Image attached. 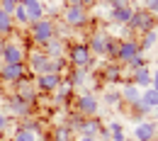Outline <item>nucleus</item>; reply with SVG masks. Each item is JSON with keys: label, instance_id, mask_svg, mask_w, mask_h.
Instances as JSON below:
<instances>
[{"label": "nucleus", "instance_id": "f257e3e1", "mask_svg": "<svg viewBox=\"0 0 158 141\" xmlns=\"http://www.w3.org/2000/svg\"><path fill=\"white\" fill-rule=\"evenodd\" d=\"M29 32H32V41L39 44V46H44L49 39L56 37V24H54L51 20H46V17H41V20H37V22L29 24Z\"/></svg>", "mask_w": 158, "mask_h": 141}, {"label": "nucleus", "instance_id": "f03ea898", "mask_svg": "<svg viewBox=\"0 0 158 141\" xmlns=\"http://www.w3.org/2000/svg\"><path fill=\"white\" fill-rule=\"evenodd\" d=\"M68 63H71L73 68H90V63H93L90 46H88L85 41L71 44V49H68Z\"/></svg>", "mask_w": 158, "mask_h": 141}, {"label": "nucleus", "instance_id": "7ed1b4c3", "mask_svg": "<svg viewBox=\"0 0 158 141\" xmlns=\"http://www.w3.org/2000/svg\"><path fill=\"white\" fill-rule=\"evenodd\" d=\"M129 27L136 29V32H141V34H143V32H151V29L156 27V17H153V12H148V10H134Z\"/></svg>", "mask_w": 158, "mask_h": 141}, {"label": "nucleus", "instance_id": "20e7f679", "mask_svg": "<svg viewBox=\"0 0 158 141\" xmlns=\"http://www.w3.org/2000/svg\"><path fill=\"white\" fill-rule=\"evenodd\" d=\"M76 107H78V112L83 117H95L100 112V100H98L95 93H88V90H85L78 100H76Z\"/></svg>", "mask_w": 158, "mask_h": 141}, {"label": "nucleus", "instance_id": "39448f33", "mask_svg": "<svg viewBox=\"0 0 158 141\" xmlns=\"http://www.w3.org/2000/svg\"><path fill=\"white\" fill-rule=\"evenodd\" d=\"M63 20H66V24L73 29V27H85L88 24V10L85 7H80V5H68L66 10H63Z\"/></svg>", "mask_w": 158, "mask_h": 141}, {"label": "nucleus", "instance_id": "423d86ee", "mask_svg": "<svg viewBox=\"0 0 158 141\" xmlns=\"http://www.w3.org/2000/svg\"><path fill=\"white\" fill-rule=\"evenodd\" d=\"M0 59H2V63H24L27 56H24V49H22L20 44H15V41H5Z\"/></svg>", "mask_w": 158, "mask_h": 141}, {"label": "nucleus", "instance_id": "0eeeda50", "mask_svg": "<svg viewBox=\"0 0 158 141\" xmlns=\"http://www.w3.org/2000/svg\"><path fill=\"white\" fill-rule=\"evenodd\" d=\"M158 134V124L148 119H139L134 126V141H153Z\"/></svg>", "mask_w": 158, "mask_h": 141}, {"label": "nucleus", "instance_id": "6e6552de", "mask_svg": "<svg viewBox=\"0 0 158 141\" xmlns=\"http://www.w3.org/2000/svg\"><path fill=\"white\" fill-rule=\"evenodd\" d=\"M32 107H34V105L22 100L20 95H12V97L7 100V114H10V117H29V114H32Z\"/></svg>", "mask_w": 158, "mask_h": 141}, {"label": "nucleus", "instance_id": "1a4fd4ad", "mask_svg": "<svg viewBox=\"0 0 158 141\" xmlns=\"http://www.w3.org/2000/svg\"><path fill=\"white\" fill-rule=\"evenodd\" d=\"M24 76V63H2L0 66V81L2 83H17Z\"/></svg>", "mask_w": 158, "mask_h": 141}, {"label": "nucleus", "instance_id": "9d476101", "mask_svg": "<svg viewBox=\"0 0 158 141\" xmlns=\"http://www.w3.org/2000/svg\"><path fill=\"white\" fill-rule=\"evenodd\" d=\"M136 54H139V41L134 39V37H131V39H122V41H119V51H117V61H119V63L127 66L129 59L136 56Z\"/></svg>", "mask_w": 158, "mask_h": 141}, {"label": "nucleus", "instance_id": "9b49d317", "mask_svg": "<svg viewBox=\"0 0 158 141\" xmlns=\"http://www.w3.org/2000/svg\"><path fill=\"white\" fill-rule=\"evenodd\" d=\"M61 81H63V78H61L59 73H39L37 81H34V85H37L39 90H44V93H54L61 85Z\"/></svg>", "mask_w": 158, "mask_h": 141}, {"label": "nucleus", "instance_id": "f8f14e48", "mask_svg": "<svg viewBox=\"0 0 158 141\" xmlns=\"http://www.w3.org/2000/svg\"><path fill=\"white\" fill-rule=\"evenodd\" d=\"M15 85H17V93H15V95H20L22 100H27L29 105H34V102H37V85L27 81V76H22Z\"/></svg>", "mask_w": 158, "mask_h": 141}, {"label": "nucleus", "instance_id": "ddd939ff", "mask_svg": "<svg viewBox=\"0 0 158 141\" xmlns=\"http://www.w3.org/2000/svg\"><path fill=\"white\" fill-rule=\"evenodd\" d=\"M107 39H110V34H107V32H93V37H90V41H88L90 54H93V56H105Z\"/></svg>", "mask_w": 158, "mask_h": 141}, {"label": "nucleus", "instance_id": "4468645a", "mask_svg": "<svg viewBox=\"0 0 158 141\" xmlns=\"http://www.w3.org/2000/svg\"><path fill=\"white\" fill-rule=\"evenodd\" d=\"M27 61H29V71H32L34 76H39V73H46V63H49V56H46L44 51H32V54L27 56Z\"/></svg>", "mask_w": 158, "mask_h": 141}, {"label": "nucleus", "instance_id": "2eb2a0df", "mask_svg": "<svg viewBox=\"0 0 158 141\" xmlns=\"http://www.w3.org/2000/svg\"><path fill=\"white\" fill-rule=\"evenodd\" d=\"M131 15H134L131 5H127V7H112L110 10V20L114 22V24H119V27H129Z\"/></svg>", "mask_w": 158, "mask_h": 141}, {"label": "nucleus", "instance_id": "dca6fc26", "mask_svg": "<svg viewBox=\"0 0 158 141\" xmlns=\"http://www.w3.org/2000/svg\"><path fill=\"white\" fill-rule=\"evenodd\" d=\"M44 54H46L49 59H63V54H66V41L59 39V37L49 39L44 44Z\"/></svg>", "mask_w": 158, "mask_h": 141}, {"label": "nucleus", "instance_id": "f3484780", "mask_svg": "<svg viewBox=\"0 0 158 141\" xmlns=\"http://www.w3.org/2000/svg\"><path fill=\"white\" fill-rule=\"evenodd\" d=\"M20 5L27 10V15H29V24L44 17V5H41V0H22Z\"/></svg>", "mask_w": 158, "mask_h": 141}, {"label": "nucleus", "instance_id": "a211bd4d", "mask_svg": "<svg viewBox=\"0 0 158 141\" xmlns=\"http://www.w3.org/2000/svg\"><path fill=\"white\" fill-rule=\"evenodd\" d=\"M131 83H134L136 88H141V90L151 88V68H148V66H143V68L131 71Z\"/></svg>", "mask_w": 158, "mask_h": 141}, {"label": "nucleus", "instance_id": "6ab92c4d", "mask_svg": "<svg viewBox=\"0 0 158 141\" xmlns=\"http://www.w3.org/2000/svg\"><path fill=\"white\" fill-rule=\"evenodd\" d=\"M119 95H122V102H127V105L131 107L134 102L141 100V88H136L134 83H127V85L119 90Z\"/></svg>", "mask_w": 158, "mask_h": 141}, {"label": "nucleus", "instance_id": "aec40b11", "mask_svg": "<svg viewBox=\"0 0 158 141\" xmlns=\"http://www.w3.org/2000/svg\"><path fill=\"white\" fill-rule=\"evenodd\" d=\"M100 129H102V124H100L95 117H85L83 124H80V129H78V134L80 136H98Z\"/></svg>", "mask_w": 158, "mask_h": 141}, {"label": "nucleus", "instance_id": "412c9836", "mask_svg": "<svg viewBox=\"0 0 158 141\" xmlns=\"http://www.w3.org/2000/svg\"><path fill=\"white\" fill-rule=\"evenodd\" d=\"M88 81H90V68H71L66 83H71V85L76 88V85H85Z\"/></svg>", "mask_w": 158, "mask_h": 141}, {"label": "nucleus", "instance_id": "4be33fe9", "mask_svg": "<svg viewBox=\"0 0 158 141\" xmlns=\"http://www.w3.org/2000/svg\"><path fill=\"white\" fill-rule=\"evenodd\" d=\"M102 78H105V83H119L122 81V63H107L102 71Z\"/></svg>", "mask_w": 158, "mask_h": 141}, {"label": "nucleus", "instance_id": "5701e85b", "mask_svg": "<svg viewBox=\"0 0 158 141\" xmlns=\"http://www.w3.org/2000/svg\"><path fill=\"white\" fill-rule=\"evenodd\" d=\"M141 105L151 112L153 107H158V90H153V88H146V90H141Z\"/></svg>", "mask_w": 158, "mask_h": 141}, {"label": "nucleus", "instance_id": "b1692460", "mask_svg": "<svg viewBox=\"0 0 158 141\" xmlns=\"http://www.w3.org/2000/svg\"><path fill=\"white\" fill-rule=\"evenodd\" d=\"M54 93H56V97H54V100H56V105H66V102H68V97L73 95V85H71V83H66V81H61V85L54 90Z\"/></svg>", "mask_w": 158, "mask_h": 141}, {"label": "nucleus", "instance_id": "393cba45", "mask_svg": "<svg viewBox=\"0 0 158 141\" xmlns=\"http://www.w3.org/2000/svg\"><path fill=\"white\" fill-rule=\"evenodd\" d=\"M156 44H158V34L153 32V29H151V32H143V37H141V41H139V51L146 54V51L153 49Z\"/></svg>", "mask_w": 158, "mask_h": 141}, {"label": "nucleus", "instance_id": "a878e982", "mask_svg": "<svg viewBox=\"0 0 158 141\" xmlns=\"http://www.w3.org/2000/svg\"><path fill=\"white\" fill-rule=\"evenodd\" d=\"M107 131H110L112 141H124V139H127V134H124V126H122L119 122H110V124H107Z\"/></svg>", "mask_w": 158, "mask_h": 141}, {"label": "nucleus", "instance_id": "bb28decb", "mask_svg": "<svg viewBox=\"0 0 158 141\" xmlns=\"http://www.w3.org/2000/svg\"><path fill=\"white\" fill-rule=\"evenodd\" d=\"M83 119H85V117H83L80 112H76V114H68L63 126H66V129H71L73 134H78V129H80V124H83Z\"/></svg>", "mask_w": 158, "mask_h": 141}, {"label": "nucleus", "instance_id": "cd10ccee", "mask_svg": "<svg viewBox=\"0 0 158 141\" xmlns=\"http://www.w3.org/2000/svg\"><path fill=\"white\" fill-rule=\"evenodd\" d=\"M102 102L110 105V107H119V105H122V95H119V90H107V93L102 95Z\"/></svg>", "mask_w": 158, "mask_h": 141}, {"label": "nucleus", "instance_id": "c85d7f7f", "mask_svg": "<svg viewBox=\"0 0 158 141\" xmlns=\"http://www.w3.org/2000/svg\"><path fill=\"white\" fill-rule=\"evenodd\" d=\"M54 141H76V139H73V131L71 129H66L63 124H59L54 129Z\"/></svg>", "mask_w": 158, "mask_h": 141}, {"label": "nucleus", "instance_id": "c756f323", "mask_svg": "<svg viewBox=\"0 0 158 141\" xmlns=\"http://www.w3.org/2000/svg\"><path fill=\"white\" fill-rule=\"evenodd\" d=\"M143 66H146V54H143V51H139L136 56H131L129 63H127L129 71H136V68H143Z\"/></svg>", "mask_w": 158, "mask_h": 141}, {"label": "nucleus", "instance_id": "7c9ffc66", "mask_svg": "<svg viewBox=\"0 0 158 141\" xmlns=\"http://www.w3.org/2000/svg\"><path fill=\"white\" fill-rule=\"evenodd\" d=\"M117 51H119V39L110 37V39H107V49H105V56H110L112 61H117Z\"/></svg>", "mask_w": 158, "mask_h": 141}, {"label": "nucleus", "instance_id": "2f4dec72", "mask_svg": "<svg viewBox=\"0 0 158 141\" xmlns=\"http://www.w3.org/2000/svg\"><path fill=\"white\" fill-rule=\"evenodd\" d=\"M15 29V20L10 15H0V34H10Z\"/></svg>", "mask_w": 158, "mask_h": 141}, {"label": "nucleus", "instance_id": "473e14b6", "mask_svg": "<svg viewBox=\"0 0 158 141\" xmlns=\"http://www.w3.org/2000/svg\"><path fill=\"white\" fill-rule=\"evenodd\" d=\"M12 20L20 22V24H29V15H27V10H24L22 5H17V7H15V12H12Z\"/></svg>", "mask_w": 158, "mask_h": 141}, {"label": "nucleus", "instance_id": "72a5a7b5", "mask_svg": "<svg viewBox=\"0 0 158 141\" xmlns=\"http://www.w3.org/2000/svg\"><path fill=\"white\" fill-rule=\"evenodd\" d=\"M12 141H37V136H34L32 131H27V129H17L15 136H12Z\"/></svg>", "mask_w": 158, "mask_h": 141}, {"label": "nucleus", "instance_id": "f704fd0d", "mask_svg": "<svg viewBox=\"0 0 158 141\" xmlns=\"http://www.w3.org/2000/svg\"><path fill=\"white\" fill-rule=\"evenodd\" d=\"M22 129H27V131H32V134L37 136V134L41 131V122L39 119H27L24 124H22Z\"/></svg>", "mask_w": 158, "mask_h": 141}, {"label": "nucleus", "instance_id": "c9c22d12", "mask_svg": "<svg viewBox=\"0 0 158 141\" xmlns=\"http://www.w3.org/2000/svg\"><path fill=\"white\" fill-rule=\"evenodd\" d=\"M0 7H2V12H5V15H10V17H12V12H15L17 2H15V0H0Z\"/></svg>", "mask_w": 158, "mask_h": 141}, {"label": "nucleus", "instance_id": "e433bc0d", "mask_svg": "<svg viewBox=\"0 0 158 141\" xmlns=\"http://www.w3.org/2000/svg\"><path fill=\"white\" fill-rule=\"evenodd\" d=\"M143 10H148V12H158V0H143Z\"/></svg>", "mask_w": 158, "mask_h": 141}, {"label": "nucleus", "instance_id": "4c0bfd02", "mask_svg": "<svg viewBox=\"0 0 158 141\" xmlns=\"http://www.w3.org/2000/svg\"><path fill=\"white\" fill-rule=\"evenodd\" d=\"M110 5L112 7H127V5H131V0H110Z\"/></svg>", "mask_w": 158, "mask_h": 141}, {"label": "nucleus", "instance_id": "58836bf2", "mask_svg": "<svg viewBox=\"0 0 158 141\" xmlns=\"http://www.w3.org/2000/svg\"><path fill=\"white\" fill-rule=\"evenodd\" d=\"M5 129H7V114H2V112H0V134H2Z\"/></svg>", "mask_w": 158, "mask_h": 141}, {"label": "nucleus", "instance_id": "ea45409f", "mask_svg": "<svg viewBox=\"0 0 158 141\" xmlns=\"http://www.w3.org/2000/svg\"><path fill=\"white\" fill-rule=\"evenodd\" d=\"M151 88H153V90H158V71H153V73H151Z\"/></svg>", "mask_w": 158, "mask_h": 141}, {"label": "nucleus", "instance_id": "a19ab883", "mask_svg": "<svg viewBox=\"0 0 158 141\" xmlns=\"http://www.w3.org/2000/svg\"><path fill=\"white\" fill-rule=\"evenodd\" d=\"M93 5H95V0H80V7H85V10L93 7Z\"/></svg>", "mask_w": 158, "mask_h": 141}, {"label": "nucleus", "instance_id": "79ce46f5", "mask_svg": "<svg viewBox=\"0 0 158 141\" xmlns=\"http://www.w3.org/2000/svg\"><path fill=\"white\" fill-rule=\"evenodd\" d=\"M80 141H98L95 136H80Z\"/></svg>", "mask_w": 158, "mask_h": 141}, {"label": "nucleus", "instance_id": "37998d69", "mask_svg": "<svg viewBox=\"0 0 158 141\" xmlns=\"http://www.w3.org/2000/svg\"><path fill=\"white\" fill-rule=\"evenodd\" d=\"M153 32H156V34H158V22H156V27H153Z\"/></svg>", "mask_w": 158, "mask_h": 141}, {"label": "nucleus", "instance_id": "c03bdc74", "mask_svg": "<svg viewBox=\"0 0 158 141\" xmlns=\"http://www.w3.org/2000/svg\"><path fill=\"white\" fill-rule=\"evenodd\" d=\"M0 102H2V90H0Z\"/></svg>", "mask_w": 158, "mask_h": 141}, {"label": "nucleus", "instance_id": "a18cd8bd", "mask_svg": "<svg viewBox=\"0 0 158 141\" xmlns=\"http://www.w3.org/2000/svg\"><path fill=\"white\" fill-rule=\"evenodd\" d=\"M0 15H5V12H2V7H0Z\"/></svg>", "mask_w": 158, "mask_h": 141}, {"label": "nucleus", "instance_id": "49530a36", "mask_svg": "<svg viewBox=\"0 0 158 141\" xmlns=\"http://www.w3.org/2000/svg\"><path fill=\"white\" fill-rule=\"evenodd\" d=\"M15 2H17V5H20V2H22V0H15Z\"/></svg>", "mask_w": 158, "mask_h": 141}, {"label": "nucleus", "instance_id": "de8ad7c7", "mask_svg": "<svg viewBox=\"0 0 158 141\" xmlns=\"http://www.w3.org/2000/svg\"><path fill=\"white\" fill-rule=\"evenodd\" d=\"M124 141H131V139H124Z\"/></svg>", "mask_w": 158, "mask_h": 141}, {"label": "nucleus", "instance_id": "09e8293b", "mask_svg": "<svg viewBox=\"0 0 158 141\" xmlns=\"http://www.w3.org/2000/svg\"><path fill=\"white\" fill-rule=\"evenodd\" d=\"M153 141H158V139H153Z\"/></svg>", "mask_w": 158, "mask_h": 141}]
</instances>
